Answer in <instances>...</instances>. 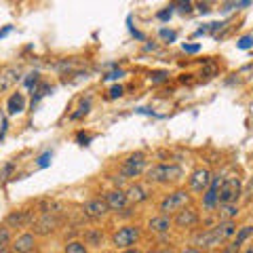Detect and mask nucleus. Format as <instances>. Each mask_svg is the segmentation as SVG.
<instances>
[{
	"label": "nucleus",
	"instance_id": "obj_47",
	"mask_svg": "<svg viewBox=\"0 0 253 253\" xmlns=\"http://www.w3.org/2000/svg\"><path fill=\"white\" fill-rule=\"evenodd\" d=\"M0 253H13V251H11L9 245H2V243H0Z\"/></svg>",
	"mask_w": 253,
	"mask_h": 253
},
{
	"label": "nucleus",
	"instance_id": "obj_39",
	"mask_svg": "<svg viewBox=\"0 0 253 253\" xmlns=\"http://www.w3.org/2000/svg\"><path fill=\"white\" fill-rule=\"evenodd\" d=\"M0 118H2V126H0V141H2L4 135H6V129H9V121H6V116H4V114L0 116Z\"/></svg>",
	"mask_w": 253,
	"mask_h": 253
},
{
	"label": "nucleus",
	"instance_id": "obj_37",
	"mask_svg": "<svg viewBox=\"0 0 253 253\" xmlns=\"http://www.w3.org/2000/svg\"><path fill=\"white\" fill-rule=\"evenodd\" d=\"M181 51H184V53H190V55H194V53H199V51H201V44H184V46H181Z\"/></svg>",
	"mask_w": 253,
	"mask_h": 253
},
{
	"label": "nucleus",
	"instance_id": "obj_28",
	"mask_svg": "<svg viewBox=\"0 0 253 253\" xmlns=\"http://www.w3.org/2000/svg\"><path fill=\"white\" fill-rule=\"evenodd\" d=\"M38 83H41V74H38V72H30V74L26 76V81H23V84H26L30 91L34 89V86H36Z\"/></svg>",
	"mask_w": 253,
	"mask_h": 253
},
{
	"label": "nucleus",
	"instance_id": "obj_41",
	"mask_svg": "<svg viewBox=\"0 0 253 253\" xmlns=\"http://www.w3.org/2000/svg\"><path fill=\"white\" fill-rule=\"evenodd\" d=\"M13 169H15V163H9V165H6V167H4L2 171H0V177L6 179V177L11 175V171H13Z\"/></svg>",
	"mask_w": 253,
	"mask_h": 253
},
{
	"label": "nucleus",
	"instance_id": "obj_3",
	"mask_svg": "<svg viewBox=\"0 0 253 253\" xmlns=\"http://www.w3.org/2000/svg\"><path fill=\"white\" fill-rule=\"evenodd\" d=\"M190 203H192V194H190L186 188H177V190H173V192H169L161 203H158V211H161V215H169L171 217L173 213H177L184 207H188Z\"/></svg>",
	"mask_w": 253,
	"mask_h": 253
},
{
	"label": "nucleus",
	"instance_id": "obj_32",
	"mask_svg": "<svg viewBox=\"0 0 253 253\" xmlns=\"http://www.w3.org/2000/svg\"><path fill=\"white\" fill-rule=\"evenodd\" d=\"M173 9H175V4H171V6H167V9L158 11V13H156V17L161 19V21H167V19H171V15H173Z\"/></svg>",
	"mask_w": 253,
	"mask_h": 253
},
{
	"label": "nucleus",
	"instance_id": "obj_8",
	"mask_svg": "<svg viewBox=\"0 0 253 253\" xmlns=\"http://www.w3.org/2000/svg\"><path fill=\"white\" fill-rule=\"evenodd\" d=\"M59 224H61V219L57 215V211H42L41 219L34 221V232L41 234V236H46V234L57 230Z\"/></svg>",
	"mask_w": 253,
	"mask_h": 253
},
{
	"label": "nucleus",
	"instance_id": "obj_26",
	"mask_svg": "<svg viewBox=\"0 0 253 253\" xmlns=\"http://www.w3.org/2000/svg\"><path fill=\"white\" fill-rule=\"evenodd\" d=\"M236 46H239L241 51L253 49V34H245V36H241L239 41H236Z\"/></svg>",
	"mask_w": 253,
	"mask_h": 253
},
{
	"label": "nucleus",
	"instance_id": "obj_17",
	"mask_svg": "<svg viewBox=\"0 0 253 253\" xmlns=\"http://www.w3.org/2000/svg\"><path fill=\"white\" fill-rule=\"evenodd\" d=\"M23 110H26V95L19 93V91L13 93L9 97V101H6V112L11 116H15V114H21Z\"/></svg>",
	"mask_w": 253,
	"mask_h": 253
},
{
	"label": "nucleus",
	"instance_id": "obj_20",
	"mask_svg": "<svg viewBox=\"0 0 253 253\" xmlns=\"http://www.w3.org/2000/svg\"><path fill=\"white\" fill-rule=\"evenodd\" d=\"M104 243V232L97 230V228H91V230L84 232V245H91V247H99Z\"/></svg>",
	"mask_w": 253,
	"mask_h": 253
},
{
	"label": "nucleus",
	"instance_id": "obj_2",
	"mask_svg": "<svg viewBox=\"0 0 253 253\" xmlns=\"http://www.w3.org/2000/svg\"><path fill=\"white\" fill-rule=\"evenodd\" d=\"M184 177V169L177 163H158L146 169V181L154 186H167V184H177Z\"/></svg>",
	"mask_w": 253,
	"mask_h": 253
},
{
	"label": "nucleus",
	"instance_id": "obj_18",
	"mask_svg": "<svg viewBox=\"0 0 253 253\" xmlns=\"http://www.w3.org/2000/svg\"><path fill=\"white\" fill-rule=\"evenodd\" d=\"M30 221H32V217L28 211H13V213H9L4 226L6 228H23V226H28Z\"/></svg>",
	"mask_w": 253,
	"mask_h": 253
},
{
	"label": "nucleus",
	"instance_id": "obj_22",
	"mask_svg": "<svg viewBox=\"0 0 253 253\" xmlns=\"http://www.w3.org/2000/svg\"><path fill=\"white\" fill-rule=\"evenodd\" d=\"M236 215H239V205H221L219 221H232Z\"/></svg>",
	"mask_w": 253,
	"mask_h": 253
},
{
	"label": "nucleus",
	"instance_id": "obj_38",
	"mask_svg": "<svg viewBox=\"0 0 253 253\" xmlns=\"http://www.w3.org/2000/svg\"><path fill=\"white\" fill-rule=\"evenodd\" d=\"M91 139H93V137H91V135H86V133H83V131L76 135V141H78V144H81V146H86Z\"/></svg>",
	"mask_w": 253,
	"mask_h": 253
},
{
	"label": "nucleus",
	"instance_id": "obj_9",
	"mask_svg": "<svg viewBox=\"0 0 253 253\" xmlns=\"http://www.w3.org/2000/svg\"><path fill=\"white\" fill-rule=\"evenodd\" d=\"M199 211H196L194 207H184L181 211L175 213V217H173V226H177L179 230H188V228H194L196 224H199Z\"/></svg>",
	"mask_w": 253,
	"mask_h": 253
},
{
	"label": "nucleus",
	"instance_id": "obj_21",
	"mask_svg": "<svg viewBox=\"0 0 253 253\" xmlns=\"http://www.w3.org/2000/svg\"><path fill=\"white\" fill-rule=\"evenodd\" d=\"M253 234V226H241V228H236V234H234V245H239V247H243V245H245V241H247L249 239V236Z\"/></svg>",
	"mask_w": 253,
	"mask_h": 253
},
{
	"label": "nucleus",
	"instance_id": "obj_29",
	"mask_svg": "<svg viewBox=\"0 0 253 253\" xmlns=\"http://www.w3.org/2000/svg\"><path fill=\"white\" fill-rule=\"evenodd\" d=\"M221 6H224L221 11L228 13V11H232V9H245V6H251V2H249V0H243V2H224Z\"/></svg>",
	"mask_w": 253,
	"mask_h": 253
},
{
	"label": "nucleus",
	"instance_id": "obj_27",
	"mask_svg": "<svg viewBox=\"0 0 253 253\" xmlns=\"http://www.w3.org/2000/svg\"><path fill=\"white\" fill-rule=\"evenodd\" d=\"M51 158H53V152L51 150H46V152H42L41 156L36 158V165H38V169H46L51 165Z\"/></svg>",
	"mask_w": 253,
	"mask_h": 253
},
{
	"label": "nucleus",
	"instance_id": "obj_5",
	"mask_svg": "<svg viewBox=\"0 0 253 253\" xmlns=\"http://www.w3.org/2000/svg\"><path fill=\"white\" fill-rule=\"evenodd\" d=\"M141 239V228L135 226V224H126V226H121L118 230L112 234V245L116 249H133V245Z\"/></svg>",
	"mask_w": 253,
	"mask_h": 253
},
{
	"label": "nucleus",
	"instance_id": "obj_34",
	"mask_svg": "<svg viewBox=\"0 0 253 253\" xmlns=\"http://www.w3.org/2000/svg\"><path fill=\"white\" fill-rule=\"evenodd\" d=\"M123 93H125L123 84H114L112 89L108 91V97H110V99H116V97H123Z\"/></svg>",
	"mask_w": 253,
	"mask_h": 253
},
{
	"label": "nucleus",
	"instance_id": "obj_1",
	"mask_svg": "<svg viewBox=\"0 0 253 253\" xmlns=\"http://www.w3.org/2000/svg\"><path fill=\"white\" fill-rule=\"evenodd\" d=\"M236 234V221H219V224L207 228L205 232L196 236V249H215L219 245H224L226 241H230Z\"/></svg>",
	"mask_w": 253,
	"mask_h": 253
},
{
	"label": "nucleus",
	"instance_id": "obj_31",
	"mask_svg": "<svg viewBox=\"0 0 253 253\" xmlns=\"http://www.w3.org/2000/svg\"><path fill=\"white\" fill-rule=\"evenodd\" d=\"M150 81H152V84H161L165 81H169V72H165V70H161V72H154L152 76H150Z\"/></svg>",
	"mask_w": 253,
	"mask_h": 253
},
{
	"label": "nucleus",
	"instance_id": "obj_35",
	"mask_svg": "<svg viewBox=\"0 0 253 253\" xmlns=\"http://www.w3.org/2000/svg\"><path fill=\"white\" fill-rule=\"evenodd\" d=\"M219 253H241V247H239V245H234V243H228V245L221 247Z\"/></svg>",
	"mask_w": 253,
	"mask_h": 253
},
{
	"label": "nucleus",
	"instance_id": "obj_50",
	"mask_svg": "<svg viewBox=\"0 0 253 253\" xmlns=\"http://www.w3.org/2000/svg\"><path fill=\"white\" fill-rule=\"evenodd\" d=\"M121 253H144V251L137 249V247H133V249H125V251H121Z\"/></svg>",
	"mask_w": 253,
	"mask_h": 253
},
{
	"label": "nucleus",
	"instance_id": "obj_16",
	"mask_svg": "<svg viewBox=\"0 0 253 253\" xmlns=\"http://www.w3.org/2000/svg\"><path fill=\"white\" fill-rule=\"evenodd\" d=\"M126 201L129 203H144V201H148L150 199V192H148V188L146 186H141V184H133V186H129V190H126Z\"/></svg>",
	"mask_w": 253,
	"mask_h": 253
},
{
	"label": "nucleus",
	"instance_id": "obj_6",
	"mask_svg": "<svg viewBox=\"0 0 253 253\" xmlns=\"http://www.w3.org/2000/svg\"><path fill=\"white\" fill-rule=\"evenodd\" d=\"M148 158L144 152H133L123 161L121 165V179H135L141 173H146Z\"/></svg>",
	"mask_w": 253,
	"mask_h": 253
},
{
	"label": "nucleus",
	"instance_id": "obj_13",
	"mask_svg": "<svg viewBox=\"0 0 253 253\" xmlns=\"http://www.w3.org/2000/svg\"><path fill=\"white\" fill-rule=\"evenodd\" d=\"M219 184H221V177H219V175H213L209 188L205 190V194H203V207H205V209H215V207H217Z\"/></svg>",
	"mask_w": 253,
	"mask_h": 253
},
{
	"label": "nucleus",
	"instance_id": "obj_48",
	"mask_svg": "<svg viewBox=\"0 0 253 253\" xmlns=\"http://www.w3.org/2000/svg\"><path fill=\"white\" fill-rule=\"evenodd\" d=\"M150 253H173V249L171 247H167V249H154V251H150Z\"/></svg>",
	"mask_w": 253,
	"mask_h": 253
},
{
	"label": "nucleus",
	"instance_id": "obj_24",
	"mask_svg": "<svg viewBox=\"0 0 253 253\" xmlns=\"http://www.w3.org/2000/svg\"><path fill=\"white\" fill-rule=\"evenodd\" d=\"M89 110H91V97H86V99L81 101V106H78L76 112L70 114V121H78V118L86 116V114H89Z\"/></svg>",
	"mask_w": 253,
	"mask_h": 253
},
{
	"label": "nucleus",
	"instance_id": "obj_23",
	"mask_svg": "<svg viewBox=\"0 0 253 253\" xmlns=\"http://www.w3.org/2000/svg\"><path fill=\"white\" fill-rule=\"evenodd\" d=\"M226 23L224 21H211V23H205L203 28L196 30V36H203V34H215L217 30H221Z\"/></svg>",
	"mask_w": 253,
	"mask_h": 253
},
{
	"label": "nucleus",
	"instance_id": "obj_46",
	"mask_svg": "<svg viewBox=\"0 0 253 253\" xmlns=\"http://www.w3.org/2000/svg\"><path fill=\"white\" fill-rule=\"evenodd\" d=\"M179 253H203L201 249H196V247H186L184 251H179Z\"/></svg>",
	"mask_w": 253,
	"mask_h": 253
},
{
	"label": "nucleus",
	"instance_id": "obj_11",
	"mask_svg": "<svg viewBox=\"0 0 253 253\" xmlns=\"http://www.w3.org/2000/svg\"><path fill=\"white\" fill-rule=\"evenodd\" d=\"M19 78H21V70L17 66H6V68H2V70H0V93L13 89V86L17 84Z\"/></svg>",
	"mask_w": 253,
	"mask_h": 253
},
{
	"label": "nucleus",
	"instance_id": "obj_19",
	"mask_svg": "<svg viewBox=\"0 0 253 253\" xmlns=\"http://www.w3.org/2000/svg\"><path fill=\"white\" fill-rule=\"evenodd\" d=\"M32 91H34V93H32V108H34V106L38 104V101H41V99L44 97V95H49V93L53 91V86H51L49 83H38Z\"/></svg>",
	"mask_w": 253,
	"mask_h": 253
},
{
	"label": "nucleus",
	"instance_id": "obj_51",
	"mask_svg": "<svg viewBox=\"0 0 253 253\" xmlns=\"http://www.w3.org/2000/svg\"><path fill=\"white\" fill-rule=\"evenodd\" d=\"M245 253H253V245H249V249H247V251H245Z\"/></svg>",
	"mask_w": 253,
	"mask_h": 253
},
{
	"label": "nucleus",
	"instance_id": "obj_10",
	"mask_svg": "<svg viewBox=\"0 0 253 253\" xmlns=\"http://www.w3.org/2000/svg\"><path fill=\"white\" fill-rule=\"evenodd\" d=\"M83 213L89 219H93V221H97V219H104L108 213H110V209H108V205H106V201L101 199V196H97V199H91L89 203H84V207H83Z\"/></svg>",
	"mask_w": 253,
	"mask_h": 253
},
{
	"label": "nucleus",
	"instance_id": "obj_44",
	"mask_svg": "<svg viewBox=\"0 0 253 253\" xmlns=\"http://www.w3.org/2000/svg\"><path fill=\"white\" fill-rule=\"evenodd\" d=\"M196 9H199V13H203V15H207V13L211 11L207 2H205V4H203V2H201V4H196Z\"/></svg>",
	"mask_w": 253,
	"mask_h": 253
},
{
	"label": "nucleus",
	"instance_id": "obj_7",
	"mask_svg": "<svg viewBox=\"0 0 253 253\" xmlns=\"http://www.w3.org/2000/svg\"><path fill=\"white\" fill-rule=\"evenodd\" d=\"M211 179H213V173L207 167H201V169L192 171V175L188 177V192H196V194L203 192L205 194V190L209 188Z\"/></svg>",
	"mask_w": 253,
	"mask_h": 253
},
{
	"label": "nucleus",
	"instance_id": "obj_33",
	"mask_svg": "<svg viewBox=\"0 0 253 253\" xmlns=\"http://www.w3.org/2000/svg\"><path fill=\"white\" fill-rule=\"evenodd\" d=\"M0 243H2V245H9L11 243V228L0 226Z\"/></svg>",
	"mask_w": 253,
	"mask_h": 253
},
{
	"label": "nucleus",
	"instance_id": "obj_4",
	"mask_svg": "<svg viewBox=\"0 0 253 253\" xmlns=\"http://www.w3.org/2000/svg\"><path fill=\"white\" fill-rule=\"evenodd\" d=\"M243 194V186H241V179L236 175L230 177H224L219 184V192H217V205H236V201L241 199Z\"/></svg>",
	"mask_w": 253,
	"mask_h": 253
},
{
	"label": "nucleus",
	"instance_id": "obj_36",
	"mask_svg": "<svg viewBox=\"0 0 253 253\" xmlns=\"http://www.w3.org/2000/svg\"><path fill=\"white\" fill-rule=\"evenodd\" d=\"M121 76H125L123 70H112V72H108L104 76V81H116V78H121Z\"/></svg>",
	"mask_w": 253,
	"mask_h": 253
},
{
	"label": "nucleus",
	"instance_id": "obj_43",
	"mask_svg": "<svg viewBox=\"0 0 253 253\" xmlns=\"http://www.w3.org/2000/svg\"><path fill=\"white\" fill-rule=\"evenodd\" d=\"M177 6H179L181 13H190V11H192V2H179Z\"/></svg>",
	"mask_w": 253,
	"mask_h": 253
},
{
	"label": "nucleus",
	"instance_id": "obj_14",
	"mask_svg": "<svg viewBox=\"0 0 253 253\" xmlns=\"http://www.w3.org/2000/svg\"><path fill=\"white\" fill-rule=\"evenodd\" d=\"M104 201H106V205H108V209L110 211H123L125 207H126V194L123 192V190H110V192H106V196H104Z\"/></svg>",
	"mask_w": 253,
	"mask_h": 253
},
{
	"label": "nucleus",
	"instance_id": "obj_40",
	"mask_svg": "<svg viewBox=\"0 0 253 253\" xmlns=\"http://www.w3.org/2000/svg\"><path fill=\"white\" fill-rule=\"evenodd\" d=\"M243 194L247 196V199H251V196H253V177H249L247 186H245V190H243Z\"/></svg>",
	"mask_w": 253,
	"mask_h": 253
},
{
	"label": "nucleus",
	"instance_id": "obj_30",
	"mask_svg": "<svg viewBox=\"0 0 253 253\" xmlns=\"http://www.w3.org/2000/svg\"><path fill=\"white\" fill-rule=\"evenodd\" d=\"M158 36H161V38H165V41H169V42H175V38H177V32L167 30V28H161V30H158Z\"/></svg>",
	"mask_w": 253,
	"mask_h": 253
},
{
	"label": "nucleus",
	"instance_id": "obj_12",
	"mask_svg": "<svg viewBox=\"0 0 253 253\" xmlns=\"http://www.w3.org/2000/svg\"><path fill=\"white\" fill-rule=\"evenodd\" d=\"M34 249H36V234H32V232L19 234L11 245L13 253H34Z\"/></svg>",
	"mask_w": 253,
	"mask_h": 253
},
{
	"label": "nucleus",
	"instance_id": "obj_25",
	"mask_svg": "<svg viewBox=\"0 0 253 253\" xmlns=\"http://www.w3.org/2000/svg\"><path fill=\"white\" fill-rule=\"evenodd\" d=\"M63 253H89V247L83 241H70L63 247Z\"/></svg>",
	"mask_w": 253,
	"mask_h": 253
},
{
	"label": "nucleus",
	"instance_id": "obj_15",
	"mask_svg": "<svg viewBox=\"0 0 253 253\" xmlns=\"http://www.w3.org/2000/svg\"><path fill=\"white\" fill-rule=\"evenodd\" d=\"M171 226H173V217L161 215V213H158V215H154L152 219H148V230L154 232V234H165V232H169Z\"/></svg>",
	"mask_w": 253,
	"mask_h": 253
},
{
	"label": "nucleus",
	"instance_id": "obj_45",
	"mask_svg": "<svg viewBox=\"0 0 253 253\" xmlns=\"http://www.w3.org/2000/svg\"><path fill=\"white\" fill-rule=\"evenodd\" d=\"M11 30H13V26H6V28H2V30H0V38H4L6 34H11Z\"/></svg>",
	"mask_w": 253,
	"mask_h": 253
},
{
	"label": "nucleus",
	"instance_id": "obj_42",
	"mask_svg": "<svg viewBox=\"0 0 253 253\" xmlns=\"http://www.w3.org/2000/svg\"><path fill=\"white\" fill-rule=\"evenodd\" d=\"M213 74H217V68L213 66L211 61H207V70H205V72H203V76H213Z\"/></svg>",
	"mask_w": 253,
	"mask_h": 253
},
{
	"label": "nucleus",
	"instance_id": "obj_49",
	"mask_svg": "<svg viewBox=\"0 0 253 253\" xmlns=\"http://www.w3.org/2000/svg\"><path fill=\"white\" fill-rule=\"evenodd\" d=\"M137 112H139V114H154L150 108H137Z\"/></svg>",
	"mask_w": 253,
	"mask_h": 253
}]
</instances>
